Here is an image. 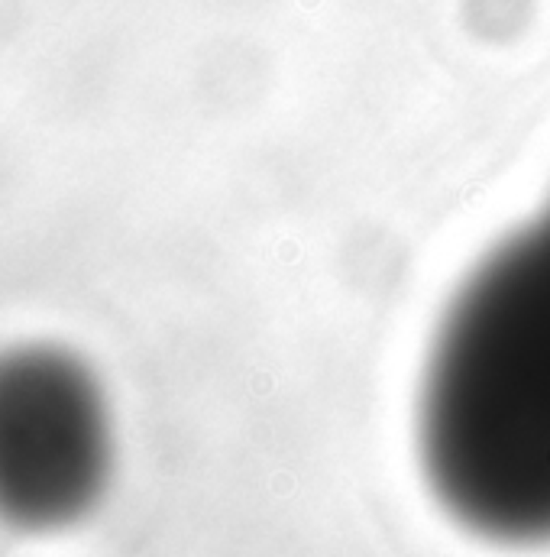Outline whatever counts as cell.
<instances>
[{
    "label": "cell",
    "mask_w": 550,
    "mask_h": 557,
    "mask_svg": "<svg viewBox=\"0 0 550 557\" xmlns=\"http://www.w3.org/2000/svg\"><path fill=\"white\" fill-rule=\"evenodd\" d=\"M113 467L107 398L91 369L56 344L0 353V522L19 531L75 525Z\"/></svg>",
    "instance_id": "7a4b0ae2"
},
{
    "label": "cell",
    "mask_w": 550,
    "mask_h": 557,
    "mask_svg": "<svg viewBox=\"0 0 550 557\" xmlns=\"http://www.w3.org/2000/svg\"><path fill=\"white\" fill-rule=\"evenodd\" d=\"M421 457L476 535L550 541V208L450 305L421 392Z\"/></svg>",
    "instance_id": "6da1fadb"
}]
</instances>
